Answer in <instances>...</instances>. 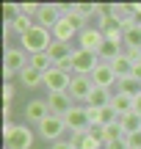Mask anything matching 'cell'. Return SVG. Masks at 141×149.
Masks as SVG:
<instances>
[{
    "label": "cell",
    "mask_w": 141,
    "mask_h": 149,
    "mask_svg": "<svg viewBox=\"0 0 141 149\" xmlns=\"http://www.w3.org/2000/svg\"><path fill=\"white\" fill-rule=\"evenodd\" d=\"M20 44L28 53V58H31V55H39V53H47L50 44H53V31H47V28H42V25H33L25 36H20Z\"/></svg>",
    "instance_id": "cell-1"
},
{
    "label": "cell",
    "mask_w": 141,
    "mask_h": 149,
    "mask_svg": "<svg viewBox=\"0 0 141 149\" xmlns=\"http://www.w3.org/2000/svg\"><path fill=\"white\" fill-rule=\"evenodd\" d=\"M6 149H31L33 146V130L28 124H6L3 127Z\"/></svg>",
    "instance_id": "cell-2"
},
{
    "label": "cell",
    "mask_w": 141,
    "mask_h": 149,
    "mask_svg": "<svg viewBox=\"0 0 141 149\" xmlns=\"http://www.w3.org/2000/svg\"><path fill=\"white\" fill-rule=\"evenodd\" d=\"M28 66V53L22 47H8L3 55V74H6V83H11L14 74H20Z\"/></svg>",
    "instance_id": "cell-3"
},
{
    "label": "cell",
    "mask_w": 141,
    "mask_h": 149,
    "mask_svg": "<svg viewBox=\"0 0 141 149\" xmlns=\"http://www.w3.org/2000/svg\"><path fill=\"white\" fill-rule=\"evenodd\" d=\"M36 133H39V138H44V141H50V144H55V141H64V133H69V130H66V124H64V116L50 113V116L36 127Z\"/></svg>",
    "instance_id": "cell-4"
},
{
    "label": "cell",
    "mask_w": 141,
    "mask_h": 149,
    "mask_svg": "<svg viewBox=\"0 0 141 149\" xmlns=\"http://www.w3.org/2000/svg\"><path fill=\"white\" fill-rule=\"evenodd\" d=\"M100 64V55L91 53V50H80L77 47L72 53V74H91Z\"/></svg>",
    "instance_id": "cell-5"
},
{
    "label": "cell",
    "mask_w": 141,
    "mask_h": 149,
    "mask_svg": "<svg viewBox=\"0 0 141 149\" xmlns=\"http://www.w3.org/2000/svg\"><path fill=\"white\" fill-rule=\"evenodd\" d=\"M69 97L77 102V105H86L89 102V94L94 91V83L89 74H72V83H69Z\"/></svg>",
    "instance_id": "cell-6"
},
{
    "label": "cell",
    "mask_w": 141,
    "mask_h": 149,
    "mask_svg": "<svg viewBox=\"0 0 141 149\" xmlns=\"http://www.w3.org/2000/svg\"><path fill=\"white\" fill-rule=\"evenodd\" d=\"M64 124L69 133H83V130L91 127V116H89V108L86 105H75L69 113L64 116Z\"/></svg>",
    "instance_id": "cell-7"
},
{
    "label": "cell",
    "mask_w": 141,
    "mask_h": 149,
    "mask_svg": "<svg viewBox=\"0 0 141 149\" xmlns=\"http://www.w3.org/2000/svg\"><path fill=\"white\" fill-rule=\"evenodd\" d=\"M64 14H66V6H61V3H42V11H39V17H36V25L53 31Z\"/></svg>",
    "instance_id": "cell-8"
},
{
    "label": "cell",
    "mask_w": 141,
    "mask_h": 149,
    "mask_svg": "<svg viewBox=\"0 0 141 149\" xmlns=\"http://www.w3.org/2000/svg\"><path fill=\"white\" fill-rule=\"evenodd\" d=\"M89 77H91V83L97 86V88H111V91H114V88H116V80H119V74L114 72V66H111V64L100 61L97 69L89 74Z\"/></svg>",
    "instance_id": "cell-9"
},
{
    "label": "cell",
    "mask_w": 141,
    "mask_h": 149,
    "mask_svg": "<svg viewBox=\"0 0 141 149\" xmlns=\"http://www.w3.org/2000/svg\"><path fill=\"white\" fill-rule=\"evenodd\" d=\"M72 83V74L58 69V66H53V69L44 72V88H47V94H53V91H66Z\"/></svg>",
    "instance_id": "cell-10"
},
{
    "label": "cell",
    "mask_w": 141,
    "mask_h": 149,
    "mask_svg": "<svg viewBox=\"0 0 141 149\" xmlns=\"http://www.w3.org/2000/svg\"><path fill=\"white\" fill-rule=\"evenodd\" d=\"M44 100H47V105H50V113H55V116H66V113L77 105L69 97V91H53V94H47Z\"/></svg>",
    "instance_id": "cell-11"
},
{
    "label": "cell",
    "mask_w": 141,
    "mask_h": 149,
    "mask_svg": "<svg viewBox=\"0 0 141 149\" xmlns=\"http://www.w3.org/2000/svg\"><path fill=\"white\" fill-rule=\"evenodd\" d=\"M103 42H105V36H103V31H100L97 25H89L86 31L77 33V44H80V50H91V53H97V50L103 47Z\"/></svg>",
    "instance_id": "cell-12"
},
{
    "label": "cell",
    "mask_w": 141,
    "mask_h": 149,
    "mask_svg": "<svg viewBox=\"0 0 141 149\" xmlns=\"http://www.w3.org/2000/svg\"><path fill=\"white\" fill-rule=\"evenodd\" d=\"M47 116H50L47 100H31V102L25 105V119H28L31 124H36V127H39V124H42Z\"/></svg>",
    "instance_id": "cell-13"
},
{
    "label": "cell",
    "mask_w": 141,
    "mask_h": 149,
    "mask_svg": "<svg viewBox=\"0 0 141 149\" xmlns=\"http://www.w3.org/2000/svg\"><path fill=\"white\" fill-rule=\"evenodd\" d=\"M69 144L75 146V149H105V144L100 138H94L89 130H83V133H72Z\"/></svg>",
    "instance_id": "cell-14"
},
{
    "label": "cell",
    "mask_w": 141,
    "mask_h": 149,
    "mask_svg": "<svg viewBox=\"0 0 141 149\" xmlns=\"http://www.w3.org/2000/svg\"><path fill=\"white\" fill-rule=\"evenodd\" d=\"M100 61H105V64H114L116 58H122L125 55V42H103V47L97 50Z\"/></svg>",
    "instance_id": "cell-15"
},
{
    "label": "cell",
    "mask_w": 141,
    "mask_h": 149,
    "mask_svg": "<svg viewBox=\"0 0 141 149\" xmlns=\"http://www.w3.org/2000/svg\"><path fill=\"white\" fill-rule=\"evenodd\" d=\"M111 100H114V91H111V88H97V86H94V91L89 94V102H86V108L103 111V108H108V105H111Z\"/></svg>",
    "instance_id": "cell-16"
},
{
    "label": "cell",
    "mask_w": 141,
    "mask_h": 149,
    "mask_svg": "<svg viewBox=\"0 0 141 149\" xmlns=\"http://www.w3.org/2000/svg\"><path fill=\"white\" fill-rule=\"evenodd\" d=\"M72 53H75V47H72V44L55 42V39H53V44H50V50H47V55H50V61H53V64H64V61H69Z\"/></svg>",
    "instance_id": "cell-17"
},
{
    "label": "cell",
    "mask_w": 141,
    "mask_h": 149,
    "mask_svg": "<svg viewBox=\"0 0 141 149\" xmlns=\"http://www.w3.org/2000/svg\"><path fill=\"white\" fill-rule=\"evenodd\" d=\"M114 91H119V94H125V97H136L141 94V80L136 77V74H127V77H119L116 80V88Z\"/></svg>",
    "instance_id": "cell-18"
},
{
    "label": "cell",
    "mask_w": 141,
    "mask_h": 149,
    "mask_svg": "<svg viewBox=\"0 0 141 149\" xmlns=\"http://www.w3.org/2000/svg\"><path fill=\"white\" fill-rule=\"evenodd\" d=\"M20 83L25 86V88H39V86H44V72L33 69V66L28 64L25 69L20 72Z\"/></svg>",
    "instance_id": "cell-19"
},
{
    "label": "cell",
    "mask_w": 141,
    "mask_h": 149,
    "mask_svg": "<svg viewBox=\"0 0 141 149\" xmlns=\"http://www.w3.org/2000/svg\"><path fill=\"white\" fill-rule=\"evenodd\" d=\"M36 25V19H31V17H25V14H20L17 19H11V22H6V33H17V36H25L31 28Z\"/></svg>",
    "instance_id": "cell-20"
},
{
    "label": "cell",
    "mask_w": 141,
    "mask_h": 149,
    "mask_svg": "<svg viewBox=\"0 0 141 149\" xmlns=\"http://www.w3.org/2000/svg\"><path fill=\"white\" fill-rule=\"evenodd\" d=\"M119 124H122V130H125V135L138 133L141 130V113H136V111L125 113V116H119Z\"/></svg>",
    "instance_id": "cell-21"
},
{
    "label": "cell",
    "mask_w": 141,
    "mask_h": 149,
    "mask_svg": "<svg viewBox=\"0 0 141 149\" xmlns=\"http://www.w3.org/2000/svg\"><path fill=\"white\" fill-rule=\"evenodd\" d=\"M125 50H136V53H141V25H130L125 31Z\"/></svg>",
    "instance_id": "cell-22"
},
{
    "label": "cell",
    "mask_w": 141,
    "mask_h": 149,
    "mask_svg": "<svg viewBox=\"0 0 141 149\" xmlns=\"http://www.w3.org/2000/svg\"><path fill=\"white\" fill-rule=\"evenodd\" d=\"M111 108H114L119 116H125V113H130V111H133V97H125V94H119V91H114Z\"/></svg>",
    "instance_id": "cell-23"
},
{
    "label": "cell",
    "mask_w": 141,
    "mask_h": 149,
    "mask_svg": "<svg viewBox=\"0 0 141 149\" xmlns=\"http://www.w3.org/2000/svg\"><path fill=\"white\" fill-rule=\"evenodd\" d=\"M111 66H114V72L119 74V77H127V74H133V72H136V61H133V58H127V55L116 58Z\"/></svg>",
    "instance_id": "cell-24"
},
{
    "label": "cell",
    "mask_w": 141,
    "mask_h": 149,
    "mask_svg": "<svg viewBox=\"0 0 141 149\" xmlns=\"http://www.w3.org/2000/svg\"><path fill=\"white\" fill-rule=\"evenodd\" d=\"M28 64L33 66V69H39V72H47V69H53V61H50V55L47 53H39V55H31V58H28Z\"/></svg>",
    "instance_id": "cell-25"
},
{
    "label": "cell",
    "mask_w": 141,
    "mask_h": 149,
    "mask_svg": "<svg viewBox=\"0 0 141 149\" xmlns=\"http://www.w3.org/2000/svg\"><path fill=\"white\" fill-rule=\"evenodd\" d=\"M116 138H125V130H122V124H108V127L103 130V141L108 144V141H116Z\"/></svg>",
    "instance_id": "cell-26"
},
{
    "label": "cell",
    "mask_w": 141,
    "mask_h": 149,
    "mask_svg": "<svg viewBox=\"0 0 141 149\" xmlns=\"http://www.w3.org/2000/svg\"><path fill=\"white\" fill-rule=\"evenodd\" d=\"M14 94H17L14 86L6 83V86H3V108H11V102H14Z\"/></svg>",
    "instance_id": "cell-27"
},
{
    "label": "cell",
    "mask_w": 141,
    "mask_h": 149,
    "mask_svg": "<svg viewBox=\"0 0 141 149\" xmlns=\"http://www.w3.org/2000/svg\"><path fill=\"white\" fill-rule=\"evenodd\" d=\"M127 149H141V130L127 135Z\"/></svg>",
    "instance_id": "cell-28"
},
{
    "label": "cell",
    "mask_w": 141,
    "mask_h": 149,
    "mask_svg": "<svg viewBox=\"0 0 141 149\" xmlns=\"http://www.w3.org/2000/svg\"><path fill=\"white\" fill-rule=\"evenodd\" d=\"M105 149H127V135L125 138H116V141H108Z\"/></svg>",
    "instance_id": "cell-29"
},
{
    "label": "cell",
    "mask_w": 141,
    "mask_h": 149,
    "mask_svg": "<svg viewBox=\"0 0 141 149\" xmlns=\"http://www.w3.org/2000/svg\"><path fill=\"white\" fill-rule=\"evenodd\" d=\"M133 25H141V3H133Z\"/></svg>",
    "instance_id": "cell-30"
},
{
    "label": "cell",
    "mask_w": 141,
    "mask_h": 149,
    "mask_svg": "<svg viewBox=\"0 0 141 149\" xmlns=\"http://www.w3.org/2000/svg\"><path fill=\"white\" fill-rule=\"evenodd\" d=\"M50 149H75V146H72L69 141L64 138V141H55V144H50Z\"/></svg>",
    "instance_id": "cell-31"
},
{
    "label": "cell",
    "mask_w": 141,
    "mask_h": 149,
    "mask_svg": "<svg viewBox=\"0 0 141 149\" xmlns=\"http://www.w3.org/2000/svg\"><path fill=\"white\" fill-rule=\"evenodd\" d=\"M133 111H136V113H141V94L136 97V100H133Z\"/></svg>",
    "instance_id": "cell-32"
},
{
    "label": "cell",
    "mask_w": 141,
    "mask_h": 149,
    "mask_svg": "<svg viewBox=\"0 0 141 149\" xmlns=\"http://www.w3.org/2000/svg\"><path fill=\"white\" fill-rule=\"evenodd\" d=\"M138 66H141V55H138Z\"/></svg>",
    "instance_id": "cell-33"
}]
</instances>
